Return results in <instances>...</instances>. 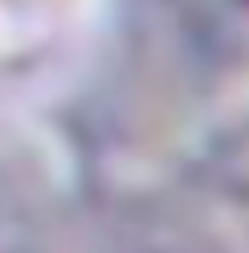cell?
I'll list each match as a JSON object with an SVG mask.
<instances>
[{"label": "cell", "instance_id": "obj_1", "mask_svg": "<svg viewBox=\"0 0 249 253\" xmlns=\"http://www.w3.org/2000/svg\"><path fill=\"white\" fill-rule=\"evenodd\" d=\"M184 53L216 74H249V0H164Z\"/></svg>", "mask_w": 249, "mask_h": 253}]
</instances>
